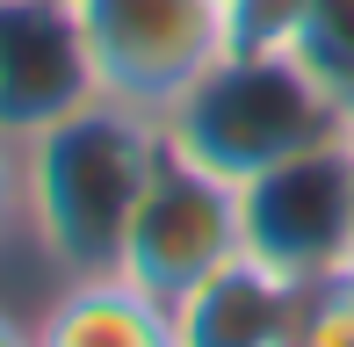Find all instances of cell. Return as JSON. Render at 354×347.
Returning a JSON list of instances; mask_svg holds the SVG:
<instances>
[{
  "label": "cell",
  "mask_w": 354,
  "mask_h": 347,
  "mask_svg": "<svg viewBox=\"0 0 354 347\" xmlns=\"http://www.w3.org/2000/svg\"><path fill=\"white\" fill-rule=\"evenodd\" d=\"M29 167V246L51 261V275H94L116 268L131 217L167 167V123L131 102H80L73 116L22 138Z\"/></svg>",
  "instance_id": "6da1fadb"
},
{
  "label": "cell",
  "mask_w": 354,
  "mask_h": 347,
  "mask_svg": "<svg viewBox=\"0 0 354 347\" xmlns=\"http://www.w3.org/2000/svg\"><path fill=\"white\" fill-rule=\"evenodd\" d=\"M159 123H167V152L224 174V181H253V174L347 131L340 109L326 102V87L289 51H239V44Z\"/></svg>",
  "instance_id": "7a4b0ae2"
},
{
  "label": "cell",
  "mask_w": 354,
  "mask_h": 347,
  "mask_svg": "<svg viewBox=\"0 0 354 347\" xmlns=\"http://www.w3.org/2000/svg\"><path fill=\"white\" fill-rule=\"evenodd\" d=\"M94 58V94L167 116L203 73L232 51L224 0H73Z\"/></svg>",
  "instance_id": "3957f363"
},
{
  "label": "cell",
  "mask_w": 354,
  "mask_h": 347,
  "mask_svg": "<svg viewBox=\"0 0 354 347\" xmlns=\"http://www.w3.org/2000/svg\"><path fill=\"white\" fill-rule=\"evenodd\" d=\"M232 254H246V217H239V181L167 152V167L152 174L131 239H123V275L145 282L152 297H188L210 268H224Z\"/></svg>",
  "instance_id": "277c9868"
},
{
  "label": "cell",
  "mask_w": 354,
  "mask_h": 347,
  "mask_svg": "<svg viewBox=\"0 0 354 347\" xmlns=\"http://www.w3.org/2000/svg\"><path fill=\"white\" fill-rule=\"evenodd\" d=\"M239 217H246V254L275 261L282 275L311 282L354 254V188H347V131L297 160L239 181Z\"/></svg>",
  "instance_id": "5b68a950"
},
{
  "label": "cell",
  "mask_w": 354,
  "mask_h": 347,
  "mask_svg": "<svg viewBox=\"0 0 354 347\" xmlns=\"http://www.w3.org/2000/svg\"><path fill=\"white\" fill-rule=\"evenodd\" d=\"M80 102H94V58L73 0H0V131L37 138Z\"/></svg>",
  "instance_id": "8992f818"
},
{
  "label": "cell",
  "mask_w": 354,
  "mask_h": 347,
  "mask_svg": "<svg viewBox=\"0 0 354 347\" xmlns=\"http://www.w3.org/2000/svg\"><path fill=\"white\" fill-rule=\"evenodd\" d=\"M297 319H304V282L261 254H232L188 297H174L181 347H297Z\"/></svg>",
  "instance_id": "52a82bcc"
},
{
  "label": "cell",
  "mask_w": 354,
  "mask_h": 347,
  "mask_svg": "<svg viewBox=\"0 0 354 347\" xmlns=\"http://www.w3.org/2000/svg\"><path fill=\"white\" fill-rule=\"evenodd\" d=\"M37 347H181L174 304L131 282L123 268L58 275L51 304L37 311Z\"/></svg>",
  "instance_id": "ba28073f"
},
{
  "label": "cell",
  "mask_w": 354,
  "mask_h": 347,
  "mask_svg": "<svg viewBox=\"0 0 354 347\" xmlns=\"http://www.w3.org/2000/svg\"><path fill=\"white\" fill-rule=\"evenodd\" d=\"M282 51L326 87V102L354 131V0H297V22H289Z\"/></svg>",
  "instance_id": "9c48e42d"
},
{
  "label": "cell",
  "mask_w": 354,
  "mask_h": 347,
  "mask_svg": "<svg viewBox=\"0 0 354 347\" xmlns=\"http://www.w3.org/2000/svg\"><path fill=\"white\" fill-rule=\"evenodd\" d=\"M297 347H354V254L340 268H326V275L304 282Z\"/></svg>",
  "instance_id": "30bf717a"
},
{
  "label": "cell",
  "mask_w": 354,
  "mask_h": 347,
  "mask_svg": "<svg viewBox=\"0 0 354 347\" xmlns=\"http://www.w3.org/2000/svg\"><path fill=\"white\" fill-rule=\"evenodd\" d=\"M15 239H29V167H22V138L0 131V254Z\"/></svg>",
  "instance_id": "8fae6325"
},
{
  "label": "cell",
  "mask_w": 354,
  "mask_h": 347,
  "mask_svg": "<svg viewBox=\"0 0 354 347\" xmlns=\"http://www.w3.org/2000/svg\"><path fill=\"white\" fill-rule=\"evenodd\" d=\"M0 347H37V326H29V319H15L8 304H0Z\"/></svg>",
  "instance_id": "7c38bea8"
},
{
  "label": "cell",
  "mask_w": 354,
  "mask_h": 347,
  "mask_svg": "<svg viewBox=\"0 0 354 347\" xmlns=\"http://www.w3.org/2000/svg\"><path fill=\"white\" fill-rule=\"evenodd\" d=\"M347 188H354V131H347Z\"/></svg>",
  "instance_id": "4fadbf2b"
}]
</instances>
